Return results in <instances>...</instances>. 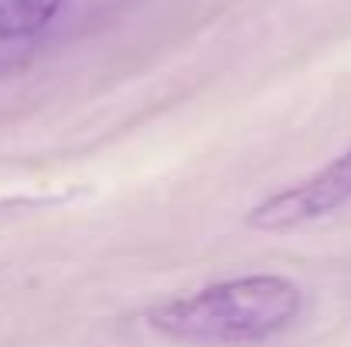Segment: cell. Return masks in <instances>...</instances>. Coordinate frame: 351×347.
<instances>
[{
  "mask_svg": "<svg viewBox=\"0 0 351 347\" xmlns=\"http://www.w3.org/2000/svg\"><path fill=\"white\" fill-rule=\"evenodd\" d=\"M304 307V293L293 279L259 272L212 283L191 296L160 303L147 313V327L184 344L229 347L259 344L287 331Z\"/></svg>",
  "mask_w": 351,
  "mask_h": 347,
  "instance_id": "1",
  "label": "cell"
},
{
  "mask_svg": "<svg viewBox=\"0 0 351 347\" xmlns=\"http://www.w3.org/2000/svg\"><path fill=\"white\" fill-rule=\"evenodd\" d=\"M351 205V150L335 157L328 167L297 181L293 188L269 194L256 208H249L245 225L256 231H290L307 222H321Z\"/></svg>",
  "mask_w": 351,
  "mask_h": 347,
  "instance_id": "2",
  "label": "cell"
},
{
  "mask_svg": "<svg viewBox=\"0 0 351 347\" xmlns=\"http://www.w3.org/2000/svg\"><path fill=\"white\" fill-rule=\"evenodd\" d=\"M62 0H0V38H27L41 31Z\"/></svg>",
  "mask_w": 351,
  "mask_h": 347,
  "instance_id": "3",
  "label": "cell"
}]
</instances>
